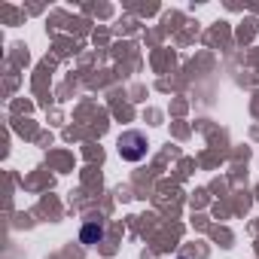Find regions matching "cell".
Masks as SVG:
<instances>
[{
  "label": "cell",
  "mask_w": 259,
  "mask_h": 259,
  "mask_svg": "<svg viewBox=\"0 0 259 259\" xmlns=\"http://www.w3.org/2000/svg\"><path fill=\"white\" fill-rule=\"evenodd\" d=\"M79 238H82V244H101V241H104V226H98V223H85Z\"/></svg>",
  "instance_id": "obj_2"
},
{
  "label": "cell",
  "mask_w": 259,
  "mask_h": 259,
  "mask_svg": "<svg viewBox=\"0 0 259 259\" xmlns=\"http://www.w3.org/2000/svg\"><path fill=\"white\" fill-rule=\"evenodd\" d=\"M116 147H119V156L125 162H141L147 156V138L141 132H122Z\"/></svg>",
  "instance_id": "obj_1"
}]
</instances>
